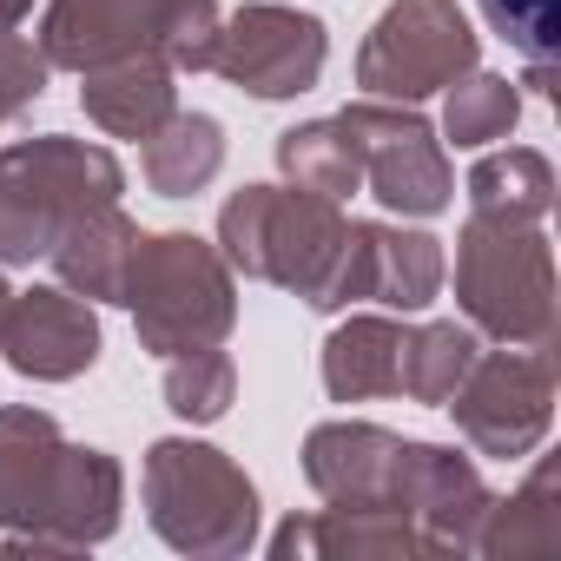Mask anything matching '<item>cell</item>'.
<instances>
[{
	"label": "cell",
	"mask_w": 561,
	"mask_h": 561,
	"mask_svg": "<svg viewBox=\"0 0 561 561\" xmlns=\"http://www.w3.org/2000/svg\"><path fill=\"white\" fill-rule=\"evenodd\" d=\"M126 469L67 443L34 403H0V528L14 554H87L119 528Z\"/></svg>",
	"instance_id": "1"
},
{
	"label": "cell",
	"mask_w": 561,
	"mask_h": 561,
	"mask_svg": "<svg viewBox=\"0 0 561 561\" xmlns=\"http://www.w3.org/2000/svg\"><path fill=\"white\" fill-rule=\"evenodd\" d=\"M218 251L231 271L305 298L318 318L364 305V238L331 198L298 185H238L218 205Z\"/></svg>",
	"instance_id": "2"
},
{
	"label": "cell",
	"mask_w": 561,
	"mask_h": 561,
	"mask_svg": "<svg viewBox=\"0 0 561 561\" xmlns=\"http://www.w3.org/2000/svg\"><path fill=\"white\" fill-rule=\"evenodd\" d=\"M456 311L476 337L548 351L554 344V244L535 218L469 211L456 231Z\"/></svg>",
	"instance_id": "3"
},
{
	"label": "cell",
	"mask_w": 561,
	"mask_h": 561,
	"mask_svg": "<svg viewBox=\"0 0 561 561\" xmlns=\"http://www.w3.org/2000/svg\"><path fill=\"white\" fill-rule=\"evenodd\" d=\"M146 528L192 561H238L257 548V482L198 436H159L139 462Z\"/></svg>",
	"instance_id": "4"
},
{
	"label": "cell",
	"mask_w": 561,
	"mask_h": 561,
	"mask_svg": "<svg viewBox=\"0 0 561 561\" xmlns=\"http://www.w3.org/2000/svg\"><path fill=\"white\" fill-rule=\"evenodd\" d=\"M119 305L133 311L139 351H205L238 331V271L198 231H139Z\"/></svg>",
	"instance_id": "5"
},
{
	"label": "cell",
	"mask_w": 561,
	"mask_h": 561,
	"mask_svg": "<svg viewBox=\"0 0 561 561\" xmlns=\"http://www.w3.org/2000/svg\"><path fill=\"white\" fill-rule=\"evenodd\" d=\"M126 165L73 133H41L0 146V264H34L54 251V238L93 211L119 205Z\"/></svg>",
	"instance_id": "6"
},
{
	"label": "cell",
	"mask_w": 561,
	"mask_h": 561,
	"mask_svg": "<svg viewBox=\"0 0 561 561\" xmlns=\"http://www.w3.org/2000/svg\"><path fill=\"white\" fill-rule=\"evenodd\" d=\"M482 34L456 0H390L377 27L357 47V87L364 100L416 106L430 93H449L462 73H476Z\"/></svg>",
	"instance_id": "7"
},
{
	"label": "cell",
	"mask_w": 561,
	"mask_h": 561,
	"mask_svg": "<svg viewBox=\"0 0 561 561\" xmlns=\"http://www.w3.org/2000/svg\"><path fill=\"white\" fill-rule=\"evenodd\" d=\"M443 410L456 416L476 456H495V462L535 456L554 430V344L548 351H515V344L482 351Z\"/></svg>",
	"instance_id": "8"
},
{
	"label": "cell",
	"mask_w": 561,
	"mask_h": 561,
	"mask_svg": "<svg viewBox=\"0 0 561 561\" xmlns=\"http://www.w3.org/2000/svg\"><path fill=\"white\" fill-rule=\"evenodd\" d=\"M337 126L357 146L364 165V192L397 211V218H436L456 205V165L436 139V126L416 106H390V100H357L337 113Z\"/></svg>",
	"instance_id": "9"
},
{
	"label": "cell",
	"mask_w": 561,
	"mask_h": 561,
	"mask_svg": "<svg viewBox=\"0 0 561 561\" xmlns=\"http://www.w3.org/2000/svg\"><path fill=\"white\" fill-rule=\"evenodd\" d=\"M331 60V27L285 0H251V8L225 14L211 73L251 100H298L324 80Z\"/></svg>",
	"instance_id": "10"
},
{
	"label": "cell",
	"mask_w": 561,
	"mask_h": 561,
	"mask_svg": "<svg viewBox=\"0 0 561 561\" xmlns=\"http://www.w3.org/2000/svg\"><path fill=\"white\" fill-rule=\"evenodd\" d=\"M489 482L476 469V456L449 449V443H397V482H390V508L416 522V535L430 541V554H476V528L489 515Z\"/></svg>",
	"instance_id": "11"
},
{
	"label": "cell",
	"mask_w": 561,
	"mask_h": 561,
	"mask_svg": "<svg viewBox=\"0 0 561 561\" xmlns=\"http://www.w3.org/2000/svg\"><path fill=\"white\" fill-rule=\"evenodd\" d=\"M100 351H106V331H100V311L87 298H73L67 285L14 291V311L0 324V357H8L14 377L73 383L100 364Z\"/></svg>",
	"instance_id": "12"
},
{
	"label": "cell",
	"mask_w": 561,
	"mask_h": 561,
	"mask_svg": "<svg viewBox=\"0 0 561 561\" xmlns=\"http://www.w3.org/2000/svg\"><path fill=\"white\" fill-rule=\"evenodd\" d=\"M34 47L47 54V67L93 73L126 54H159V14L146 0H47Z\"/></svg>",
	"instance_id": "13"
},
{
	"label": "cell",
	"mask_w": 561,
	"mask_h": 561,
	"mask_svg": "<svg viewBox=\"0 0 561 561\" xmlns=\"http://www.w3.org/2000/svg\"><path fill=\"white\" fill-rule=\"evenodd\" d=\"M397 430L383 423H318L305 436V482L331 502V508H390V482H397Z\"/></svg>",
	"instance_id": "14"
},
{
	"label": "cell",
	"mask_w": 561,
	"mask_h": 561,
	"mask_svg": "<svg viewBox=\"0 0 561 561\" xmlns=\"http://www.w3.org/2000/svg\"><path fill=\"white\" fill-rule=\"evenodd\" d=\"M271 554L277 561H311V554H324V561H344V554L351 561H410V554H430V541L397 508H331L324 502V515H291L277 528Z\"/></svg>",
	"instance_id": "15"
},
{
	"label": "cell",
	"mask_w": 561,
	"mask_h": 561,
	"mask_svg": "<svg viewBox=\"0 0 561 561\" xmlns=\"http://www.w3.org/2000/svg\"><path fill=\"white\" fill-rule=\"evenodd\" d=\"M80 106L106 139H133L146 146L172 113H179V73L165 67V54H126L113 67L80 73Z\"/></svg>",
	"instance_id": "16"
},
{
	"label": "cell",
	"mask_w": 561,
	"mask_h": 561,
	"mask_svg": "<svg viewBox=\"0 0 561 561\" xmlns=\"http://www.w3.org/2000/svg\"><path fill=\"white\" fill-rule=\"evenodd\" d=\"M357 238H364V298L370 305H383L397 318H416L443 298V277H449L443 238L403 231V225H383V218H357Z\"/></svg>",
	"instance_id": "17"
},
{
	"label": "cell",
	"mask_w": 561,
	"mask_h": 561,
	"mask_svg": "<svg viewBox=\"0 0 561 561\" xmlns=\"http://www.w3.org/2000/svg\"><path fill=\"white\" fill-rule=\"evenodd\" d=\"M133 251H139V225L126 218V205H93V211H80V218L54 238L47 264H54V277H60L73 298H87V305H119L126 271H133Z\"/></svg>",
	"instance_id": "18"
},
{
	"label": "cell",
	"mask_w": 561,
	"mask_h": 561,
	"mask_svg": "<svg viewBox=\"0 0 561 561\" xmlns=\"http://www.w3.org/2000/svg\"><path fill=\"white\" fill-rule=\"evenodd\" d=\"M403 318H351L324 337V397L331 403H377V397H403Z\"/></svg>",
	"instance_id": "19"
},
{
	"label": "cell",
	"mask_w": 561,
	"mask_h": 561,
	"mask_svg": "<svg viewBox=\"0 0 561 561\" xmlns=\"http://www.w3.org/2000/svg\"><path fill=\"white\" fill-rule=\"evenodd\" d=\"M225 165V126L211 113H172L139 146V179L159 198H198Z\"/></svg>",
	"instance_id": "20"
},
{
	"label": "cell",
	"mask_w": 561,
	"mask_h": 561,
	"mask_svg": "<svg viewBox=\"0 0 561 561\" xmlns=\"http://www.w3.org/2000/svg\"><path fill=\"white\" fill-rule=\"evenodd\" d=\"M554 489H561V476L541 456L535 476L515 495L489 502V515L476 528V554H541V548H554L561 541V502H554Z\"/></svg>",
	"instance_id": "21"
},
{
	"label": "cell",
	"mask_w": 561,
	"mask_h": 561,
	"mask_svg": "<svg viewBox=\"0 0 561 561\" xmlns=\"http://www.w3.org/2000/svg\"><path fill=\"white\" fill-rule=\"evenodd\" d=\"M277 172L298 192H318L331 205H344L351 192H364V165H357V146L337 119H305L291 133H277Z\"/></svg>",
	"instance_id": "22"
},
{
	"label": "cell",
	"mask_w": 561,
	"mask_h": 561,
	"mask_svg": "<svg viewBox=\"0 0 561 561\" xmlns=\"http://www.w3.org/2000/svg\"><path fill=\"white\" fill-rule=\"evenodd\" d=\"M469 211H495V218H548L554 211V165L535 146H502L489 159H476L469 172Z\"/></svg>",
	"instance_id": "23"
},
{
	"label": "cell",
	"mask_w": 561,
	"mask_h": 561,
	"mask_svg": "<svg viewBox=\"0 0 561 561\" xmlns=\"http://www.w3.org/2000/svg\"><path fill=\"white\" fill-rule=\"evenodd\" d=\"M482 357V337L456 318L443 324H416L403 337V397L423 403V410H443L456 397V383L469 377V364Z\"/></svg>",
	"instance_id": "24"
},
{
	"label": "cell",
	"mask_w": 561,
	"mask_h": 561,
	"mask_svg": "<svg viewBox=\"0 0 561 561\" xmlns=\"http://www.w3.org/2000/svg\"><path fill=\"white\" fill-rule=\"evenodd\" d=\"M515 119H522V87H515L508 73H482V67H476V73H462V80L449 87V100H443V139H456L462 152L508 139Z\"/></svg>",
	"instance_id": "25"
},
{
	"label": "cell",
	"mask_w": 561,
	"mask_h": 561,
	"mask_svg": "<svg viewBox=\"0 0 561 561\" xmlns=\"http://www.w3.org/2000/svg\"><path fill=\"white\" fill-rule=\"evenodd\" d=\"M231 403H238V364L225 344L165 357V410L179 423H218Z\"/></svg>",
	"instance_id": "26"
},
{
	"label": "cell",
	"mask_w": 561,
	"mask_h": 561,
	"mask_svg": "<svg viewBox=\"0 0 561 561\" xmlns=\"http://www.w3.org/2000/svg\"><path fill=\"white\" fill-rule=\"evenodd\" d=\"M495 41H508L528 67H554L561 54V0H476Z\"/></svg>",
	"instance_id": "27"
},
{
	"label": "cell",
	"mask_w": 561,
	"mask_h": 561,
	"mask_svg": "<svg viewBox=\"0 0 561 561\" xmlns=\"http://www.w3.org/2000/svg\"><path fill=\"white\" fill-rule=\"evenodd\" d=\"M218 27H225V8H218V0H179V8L159 21V54H165V67H172V73H211Z\"/></svg>",
	"instance_id": "28"
},
{
	"label": "cell",
	"mask_w": 561,
	"mask_h": 561,
	"mask_svg": "<svg viewBox=\"0 0 561 561\" xmlns=\"http://www.w3.org/2000/svg\"><path fill=\"white\" fill-rule=\"evenodd\" d=\"M47 54L34 47V41H21V34H0V126H14V119H27L34 106H41V93H47Z\"/></svg>",
	"instance_id": "29"
},
{
	"label": "cell",
	"mask_w": 561,
	"mask_h": 561,
	"mask_svg": "<svg viewBox=\"0 0 561 561\" xmlns=\"http://www.w3.org/2000/svg\"><path fill=\"white\" fill-rule=\"evenodd\" d=\"M27 14H34V0H0V34H14Z\"/></svg>",
	"instance_id": "30"
},
{
	"label": "cell",
	"mask_w": 561,
	"mask_h": 561,
	"mask_svg": "<svg viewBox=\"0 0 561 561\" xmlns=\"http://www.w3.org/2000/svg\"><path fill=\"white\" fill-rule=\"evenodd\" d=\"M8 311H14V285H8V271H0V324H8Z\"/></svg>",
	"instance_id": "31"
},
{
	"label": "cell",
	"mask_w": 561,
	"mask_h": 561,
	"mask_svg": "<svg viewBox=\"0 0 561 561\" xmlns=\"http://www.w3.org/2000/svg\"><path fill=\"white\" fill-rule=\"evenodd\" d=\"M146 8H152V14H159V21H165V14H172V8H179V0H146Z\"/></svg>",
	"instance_id": "32"
}]
</instances>
